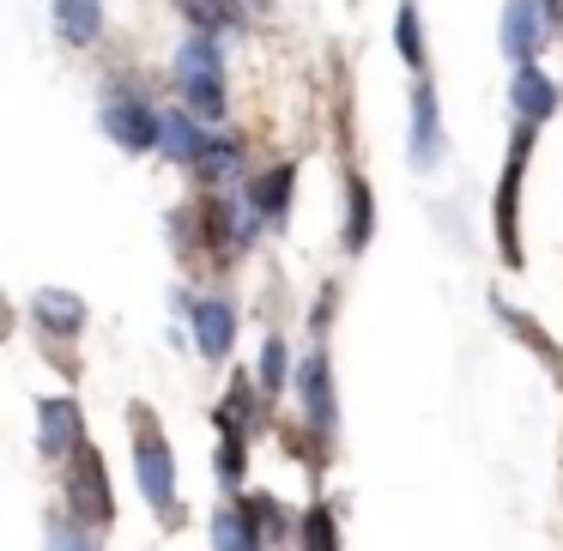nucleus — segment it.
<instances>
[{"label": "nucleus", "instance_id": "ddd939ff", "mask_svg": "<svg viewBox=\"0 0 563 551\" xmlns=\"http://www.w3.org/2000/svg\"><path fill=\"white\" fill-rule=\"evenodd\" d=\"M369 236H376V195H369L364 170H352L345 176V236H340V249L345 255H364Z\"/></svg>", "mask_w": 563, "mask_h": 551}, {"label": "nucleus", "instance_id": "39448f33", "mask_svg": "<svg viewBox=\"0 0 563 551\" xmlns=\"http://www.w3.org/2000/svg\"><path fill=\"white\" fill-rule=\"evenodd\" d=\"M297 406H303L309 437L328 449L333 430H340V400H333V370H328V352H321V345H309L303 364H297Z\"/></svg>", "mask_w": 563, "mask_h": 551}, {"label": "nucleus", "instance_id": "7ed1b4c3", "mask_svg": "<svg viewBox=\"0 0 563 551\" xmlns=\"http://www.w3.org/2000/svg\"><path fill=\"white\" fill-rule=\"evenodd\" d=\"M98 122H103V134H110L122 152H158V146H164V110L152 103L146 86H128V79H115V86L103 91Z\"/></svg>", "mask_w": 563, "mask_h": 551}, {"label": "nucleus", "instance_id": "20e7f679", "mask_svg": "<svg viewBox=\"0 0 563 551\" xmlns=\"http://www.w3.org/2000/svg\"><path fill=\"white\" fill-rule=\"evenodd\" d=\"M539 128L533 122H515L509 134V158H503V176H497V249L509 267H521V170H527V152H533Z\"/></svg>", "mask_w": 563, "mask_h": 551}, {"label": "nucleus", "instance_id": "f3484780", "mask_svg": "<svg viewBox=\"0 0 563 551\" xmlns=\"http://www.w3.org/2000/svg\"><path fill=\"white\" fill-rule=\"evenodd\" d=\"M212 551H267V533H261L249 503H224L212 515Z\"/></svg>", "mask_w": 563, "mask_h": 551}, {"label": "nucleus", "instance_id": "b1692460", "mask_svg": "<svg viewBox=\"0 0 563 551\" xmlns=\"http://www.w3.org/2000/svg\"><path fill=\"white\" fill-rule=\"evenodd\" d=\"M243 466H249V437L219 430V478L224 485H243Z\"/></svg>", "mask_w": 563, "mask_h": 551}, {"label": "nucleus", "instance_id": "6e6552de", "mask_svg": "<svg viewBox=\"0 0 563 551\" xmlns=\"http://www.w3.org/2000/svg\"><path fill=\"white\" fill-rule=\"evenodd\" d=\"M37 449L49 454V461H74V454L86 449V412H79V400L43 394L37 400Z\"/></svg>", "mask_w": 563, "mask_h": 551}, {"label": "nucleus", "instance_id": "412c9836", "mask_svg": "<svg viewBox=\"0 0 563 551\" xmlns=\"http://www.w3.org/2000/svg\"><path fill=\"white\" fill-rule=\"evenodd\" d=\"M195 176L200 183H231V176H243V146H236V140H212L207 152H200V164H195Z\"/></svg>", "mask_w": 563, "mask_h": 551}, {"label": "nucleus", "instance_id": "423d86ee", "mask_svg": "<svg viewBox=\"0 0 563 551\" xmlns=\"http://www.w3.org/2000/svg\"><path fill=\"white\" fill-rule=\"evenodd\" d=\"M67 515L79 527H110L115 521V497H110V473H103L98 449H79L67 461Z\"/></svg>", "mask_w": 563, "mask_h": 551}, {"label": "nucleus", "instance_id": "dca6fc26", "mask_svg": "<svg viewBox=\"0 0 563 551\" xmlns=\"http://www.w3.org/2000/svg\"><path fill=\"white\" fill-rule=\"evenodd\" d=\"M207 146H212V134H207V122H200L195 110H164V146H158L164 158H176V164L195 170Z\"/></svg>", "mask_w": 563, "mask_h": 551}, {"label": "nucleus", "instance_id": "bb28decb", "mask_svg": "<svg viewBox=\"0 0 563 551\" xmlns=\"http://www.w3.org/2000/svg\"><path fill=\"white\" fill-rule=\"evenodd\" d=\"M539 7H545V19H551V25L563 19V0H539Z\"/></svg>", "mask_w": 563, "mask_h": 551}, {"label": "nucleus", "instance_id": "393cba45", "mask_svg": "<svg viewBox=\"0 0 563 551\" xmlns=\"http://www.w3.org/2000/svg\"><path fill=\"white\" fill-rule=\"evenodd\" d=\"M243 503L255 509V521H261V533H267V546H279V539L291 533V521H285V509H279L273 497H261V491H255V497H243Z\"/></svg>", "mask_w": 563, "mask_h": 551}, {"label": "nucleus", "instance_id": "f03ea898", "mask_svg": "<svg viewBox=\"0 0 563 551\" xmlns=\"http://www.w3.org/2000/svg\"><path fill=\"white\" fill-rule=\"evenodd\" d=\"M176 91H183V110H195L200 122H224L231 115V86H224V55L219 43L207 37V31H195V37L176 49Z\"/></svg>", "mask_w": 563, "mask_h": 551}, {"label": "nucleus", "instance_id": "4468645a", "mask_svg": "<svg viewBox=\"0 0 563 551\" xmlns=\"http://www.w3.org/2000/svg\"><path fill=\"white\" fill-rule=\"evenodd\" d=\"M31 321H37L49 340H74V333L86 328V297H74V291H37V297H31Z\"/></svg>", "mask_w": 563, "mask_h": 551}, {"label": "nucleus", "instance_id": "a878e982", "mask_svg": "<svg viewBox=\"0 0 563 551\" xmlns=\"http://www.w3.org/2000/svg\"><path fill=\"white\" fill-rule=\"evenodd\" d=\"M503 321H509V328H515V333H521V340H527V345H533V352H545V357H551V364H558V352H551V340H545V328H533V321H527V316H515V309H509V304H503Z\"/></svg>", "mask_w": 563, "mask_h": 551}, {"label": "nucleus", "instance_id": "aec40b11", "mask_svg": "<svg viewBox=\"0 0 563 551\" xmlns=\"http://www.w3.org/2000/svg\"><path fill=\"white\" fill-rule=\"evenodd\" d=\"M297 551H340V521H333L328 503H309L303 521H297Z\"/></svg>", "mask_w": 563, "mask_h": 551}, {"label": "nucleus", "instance_id": "0eeeda50", "mask_svg": "<svg viewBox=\"0 0 563 551\" xmlns=\"http://www.w3.org/2000/svg\"><path fill=\"white\" fill-rule=\"evenodd\" d=\"M406 115H412V128H406L412 170H437V164L449 158V134H442V98H437V86H430L424 74H418V86H412V103H406Z\"/></svg>", "mask_w": 563, "mask_h": 551}, {"label": "nucleus", "instance_id": "f8f14e48", "mask_svg": "<svg viewBox=\"0 0 563 551\" xmlns=\"http://www.w3.org/2000/svg\"><path fill=\"white\" fill-rule=\"evenodd\" d=\"M291 195H297V164H267V170L249 183V212H255L261 224H279L285 212H291Z\"/></svg>", "mask_w": 563, "mask_h": 551}, {"label": "nucleus", "instance_id": "9d476101", "mask_svg": "<svg viewBox=\"0 0 563 551\" xmlns=\"http://www.w3.org/2000/svg\"><path fill=\"white\" fill-rule=\"evenodd\" d=\"M183 316H188V328H195L200 357H212V364H219V357L231 352V340H236V309L224 304V297H188Z\"/></svg>", "mask_w": 563, "mask_h": 551}, {"label": "nucleus", "instance_id": "9b49d317", "mask_svg": "<svg viewBox=\"0 0 563 551\" xmlns=\"http://www.w3.org/2000/svg\"><path fill=\"white\" fill-rule=\"evenodd\" d=\"M509 110H515V122L545 128L551 115H558V79H551L539 62L515 67V79H509Z\"/></svg>", "mask_w": 563, "mask_h": 551}, {"label": "nucleus", "instance_id": "2eb2a0df", "mask_svg": "<svg viewBox=\"0 0 563 551\" xmlns=\"http://www.w3.org/2000/svg\"><path fill=\"white\" fill-rule=\"evenodd\" d=\"M49 13L67 49H91L103 37V0H49Z\"/></svg>", "mask_w": 563, "mask_h": 551}, {"label": "nucleus", "instance_id": "5701e85b", "mask_svg": "<svg viewBox=\"0 0 563 551\" xmlns=\"http://www.w3.org/2000/svg\"><path fill=\"white\" fill-rule=\"evenodd\" d=\"M43 551H103L98 539H91V527L67 521V515H55L49 527H43Z\"/></svg>", "mask_w": 563, "mask_h": 551}, {"label": "nucleus", "instance_id": "6ab92c4d", "mask_svg": "<svg viewBox=\"0 0 563 551\" xmlns=\"http://www.w3.org/2000/svg\"><path fill=\"white\" fill-rule=\"evenodd\" d=\"M394 55L412 74H424V19H418V0H400V13H394Z\"/></svg>", "mask_w": 563, "mask_h": 551}, {"label": "nucleus", "instance_id": "f257e3e1", "mask_svg": "<svg viewBox=\"0 0 563 551\" xmlns=\"http://www.w3.org/2000/svg\"><path fill=\"white\" fill-rule=\"evenodd\" d=\"M128 425H134V478H140V497H146V509L158 515L164 527L183 521V503H176V454H170V437H164L158 412L152 406H134L128 412Z\"/></svg>", "mask_w": 563, "mask_h": 551}, {"label": "nucleus", "instance_id": "4be33fe9", "mask_svg": "<svg viewBox=\"0 0 563 551\" xmlns=\"http://www.w3.org/2000/svg\"><path fill=\"white\" fill-rule=\"evenodd\" d=\"M255 376H261V388H267V400H273V394H285V376H291V340H285V333H267Z\"/></svg>", "mask_w": 563, "mask_h": 551}, {"label": "nucleus", "instance_id": "1a4fd4ad", "mask_svg": "<svg viewBox=\"0 0 563 551\" xmlns=\"http://www.w3.org/2000/svg\"><path fill=\"white\" fill-rule=\"evenodd\" d=\"M497 37H503V55H509L515 67H527L539 49H545V37H551L545 7H539V0H503V25H497Z\"/></svg>", "mask_w": 563, "mask_h": 551}, {"label": "nucleus", "instance_id": "a211bd4d", "mask_svg": "<svg viewBox=\"0 0 563 551\" xmlns=\"http://www.w3.org/2000/svg\"><path fill=\"white\" fill-rule=\"evenodd\" d=\"M176 7H183V19H188L195 31H207V37L243 25V0H176Z\"/></svg>", "mask_w": 563, "mask_h": 551}]
</instances>
